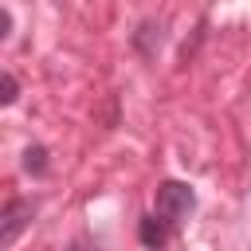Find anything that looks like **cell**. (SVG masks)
Masks as SVG:
<instances>
[{
    "label": "cell",
    "instance_id": "obj_2",
    "mask_svg": "<svg viewBox=\"0 0 251 251\" xmlns=\"http://www.w3.org/2000/svg\"><path fill=\"white\" fill-rule=\"evenodd\" d=\"M31 216H35V204L31 200H8L4 204V224H0V243L12 247L20 239V231L31 224Z\"/></svg>",
    "mask_w": 251,
    "mask_h": 251
},
{
    "label": "cell",
    "instance_id": "obj_6",
    "mask_svg": "<svg viewBox=\"0 0 251 251\" xmlns=\"http://www.w3.org/2000/svg\"><path fill=\"white\" fill-rule=\"evenodd\" d=\"M0 35H4V39L12 35V12H8V8L0 12Z\"/></svg>",
    "mask_w": 251,
    "mask_h": 251
},
{
    "label": "cell",
    "instance_id": "obj_5",
    "mask_svg": "<svg viewBox=\"0 0 251 251\" xmlns=\"http://www.w3.org/2000/svg\"><path fill=\"white\" fill-rule=\"evenodd\" d=\"M16 94H20V82H16V75H8V71H4V75H0V102H4V106H12V102H16Z\"/></svg>",
    "mask_w": 251,
    "mask_h": 251
},
{
    "label": "cell",
    "instance_id": "obj_4",
    "mask_svg": "<svg viewBox=\"0 0 251 251\" xmlns=\"http://www.w3.org/2000/svg\"><path fill=\"white\" fill-rule=\"evenodd\" d=\"M24 169H27L31 176H43V173H47V149H43V145H27V149H24Z\"/></svg>",
    "mask_w": 251,
    "mask_h": 251
},
{
    "label": "cell",
    "instance_id": "obj_1",
    "mask_svg": "<svg viewBox=\"0 0 251 251\" xmlns=\"http://www.w3.org/2000/svg\"><path fill=\"white\" fill-rule=\"evenodd\" d=\"M153 208H157V216H161L169 227H180V224L188 220V212L196 208V192H192V184H184V180H161L157 192H153Z\"/></svg>",
    "mask_w": 251,
    "mask_h": 251
},
{
    "label": "cell",
    "instance_id": "obj_3",
    "mask_svg": "<svg viewBox=\"0 0 251 251\" xmlns=\"http://www.w3.org/2000/svg\"><path fill=\"white\" fill-rule=\"evenodd\" d=\"M169 224L153 212V216H141V224H137V239L149 247V251H165V243H169Z\"/></svg>",
    "mask_w": 251,
    "mask_h": 251
}]
</instances>
